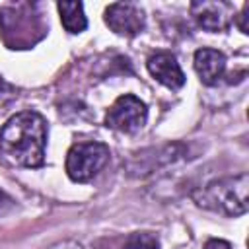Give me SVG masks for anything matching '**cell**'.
<instances>
[{
    "instance_id": "obj_12",
    "label": "cell",
    "mask_w": 249,
    "mask_h": 249,
    "mask_svg": "<svg viewBox=\"0 0 249 249\" xmlns=\"http://www.w3.org/2000/svg\"><path fill=\"white\" fill-rule=\"evenodd\" d=\"M51 249H84V247L80 243H76V241H60V243L53 245Z\"/></svg>"
},
{
    "instance_id": "obj_1",
    "label": "cell",
    "mask_w": 249,
    "mask_h": 249,
    "mask_svg": "<svg viewBox=\"0 0 249 249\" xmlns=\"http://www.w3.org/2000/svg\"><path fill=\"white\" fill-rule=\"evenodd\" d=\"M47 123L35 111H21L0 130V150L16 165L41 167L45 161Z\"/></svg>"
},
{
    "instance_id": "obj_8",
    "label": "cell",
    "mask_w": 249,
    "mask_h": 249,
    "mask_svg": "<svg viewBox=\"0 0 249 249\" xmlns=\"http://www.w3.org/2000/svg\"><path fill=\"white\" fill-rule=\"evenodd\" d=\"M195 70L202 84H216L226 70V56L216 49H198L195 53Z\"/></svg>"
},
{
    "instance_id": "obj_3",
    "label": "cell",
    "mask_w": 249,
    "mask_h": 249,
    "mask_svg": "<svg viewBox=\"0 0 249 249\" xmlns=\"http://www.w3.org/2000/svg\"><path fill=\"white\" fill-rule=\"evenodd\" d=\"M109 160V148L101 142L74 144L66 154V173L76 183L93 179Z\"/></svg>"
},
{
    "instance_id": "obj_4",
    "label": "cell",
    "mask_w": 249,
    "mask_h": 249,
    "mask_svg": "<svg viewBox=\"0 0 249 249\" xmlns=\"http://www.w3.org/2000/svg\"><path fill=\"white\" fill-rule=\"evenodd\" d=\"M146 119H148L146 103L132 93H124L117 97L115 103L109 107L105 124L119 132H136L146 124Z\"/></svg>"
},
{
    "instance_id": "obj_11",
    "label": "cell",
    "mask_w": 249,
    "mask_h": 249,
    "mask_svg": "<svg viewBox=\"0 0 249 249\" xmlns=\"http://www.w3.org/2000/svg\"><path fill=\"white\" fill-rule=\"evenodd\" d=\"M204 249H231V245L224 239H208L204 243Z\"/></svg>"
},
{
    "instance_id": "obj_9",
    "label": "cell",
    "mask_w": 249,
    "mask_h": 249,
    "mask_svg": "<svg viewBox=\"0 0 249 249\" xmlns=\"http://www.w3.org/2000/svg\"><path fill=\"white\" fill-rule=\"evenodd\" d=\"M56 8L60 14V21L68 33H80L86 29L88 19L84 16L82 2H58Z\"/></svg>"
},
{
    "instance_id": "obj_7",
    "label": "cell",
    "mask_w": 249,
    "mask_h": 249,
    "mask_svg": "<svg viewBox=\"0 0 249 249\" xmlns=\"http://www.w3.org/2000/svg\"><path fill=\"white\" fill-rule=\"evenodd\" d=\"M191 14L206 31H222L231 18V4L228 2H193Z\"/></svg>"
},
{
    "instance_id": "obj_2",
    "label": "cell",
    "mask_w": 249,
    "mask_h": 249,
    "mask_svg": "<svg viewBox=\"0 0 249 249\" xmlns=\"http://www.w3.org/2000/svg\"><path fill=\"white\" fill-rule=\"evenodd\" d=\"M247 173L235 177H224L208 183L202 191L195 193V200L202 208L224 212L228 216H241L247 212Z\"/></svg>"
},
{
    "instance_id": "obj_13",
    "label": "cell",
    "mask_w": 249,
    "mask_h": 249,
    "mask_svg": "<svg viewBox=\"0 0 249 249\" xmlns=\"http://www.w3.org/2000/svg\"><path fill=\"white\" fill-rule=\"evenodd\" d=\"M245 18H247V4L243 6V12L239 14V29H241V33H247V27H245Z\"/></svg>"
},
{
    "instance_id": "obj_6",
    "label": "cell",
    "mask_w": 249,
    "mask_h": 249,
    "mask_svg": "<svg viewBox=\"0 0 249 249\" xmlns=\"http://www.w3.org/2000/svg\"><path fill=\"white\" fill-rule=\"evenodd\" d=\"M148 72L163 86L171 88V89H177L185 84V74L177 62V58L171 54V53H165V51H160V53H154L148 62Z\"/></svg>"
},
{
    "instance_id": "obj_5",
    "label": "cell",
    "mask_w": 249,
    "mask_h": 249,
    "mask_svg": "<svg viewBox=\"0 0 249 249\" xmlns=\"http://www.w3.org/2000/svg\"><path fill=\"white\" fill-rule=\"evenodd\" d=\"M105 23L124 37H134L144 29V12L132 2H115L105 8Z\"/></svg>"
},
{
    "instance_id": "obj_10",
    "label": "cell",
    "mask_w": 249,
    "mask_h": 249,
    "mask_svg": "<svg viewBox=\"0 0 249 249\" xmlns=\"http://www.w3.org/2000/svg\"><path fill=\"white\" fill-rule=\"evenodd\" d=\"M158 237L148 233V231H142V233H132L126 237L123 249H158Z\"/></svg>"
}]
</instances>
